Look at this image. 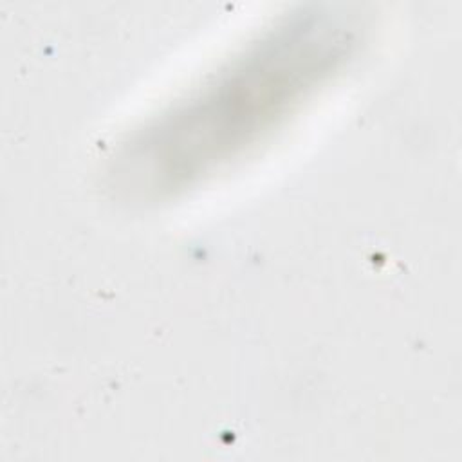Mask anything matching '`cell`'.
Masks as SVG:
<instances>
[{"instance_id": "1", "label": "cell", "mask_w": 462, "mask_h": 462, "mask_svg": "<svg viewBox=\"0 0 462 462\" xmlns=\"http://www.w3.org/2000/svg\"><path fill=\"white\" fill-rule=\"evenodd\" d=\"M330 54L328 43L300 45L296 38L262 47L244 65L209 85L204 97L193 99L173 121H166L164 128L150 132L152 141L175 137V144L153 150L157 155L173 148V153L161 161L164 164L171 159L162 175L184 177L240 146L325 72Z\"/></svg>"}]
</instances>
